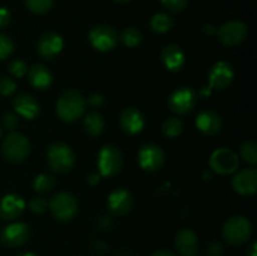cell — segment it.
<instances>
[{"instance_id":"1","label":"cell","mask_w":257,"mask_h":256,"mask_svg":"<svg viewBox=\"0 0 257 256\" xmlns=\"http://www.w3.org/2000/svg\"><path fill=\"white\" fill-rule=\"evenodd\" d=\"M85 98L77 89H67L58 98L55 112L63 122H74L85 112Z\"/></svg>"},{"instance_id":"2","label":"cell","mask_w":257,"mask_h":256,"mask_svg":"<svg viewBox=\"0 0 257 256\" xmlns=\"http://www.w3.org/2000/svg\"><path fill=\"white\" fill-rule=\"evenodd\" d=\"M252 223L245 216H232L222 226V237L228 245L240 246L247 242L252 236Z\"/></svg>"},{"instance_id":"3","label":"cell","mask_w":257,"mask_h":256,"mask_svg":"<svg viewBox=\"0 0 257 256\" xmlns=\"http://www.w3.org/2000/svg\"><path fill=\"white\" fill-rule=\"evenodd\" d=\"M47 163L52 171L59 175H64L74 166V151L64 142L52 143L47 151Z\"/></svg>"},{"instance_id":"4","label":"cell","mask_w":257,"mask_h":256,"mask_svg":"<svg viewBox=\"0 0 257 256\" xmlns=\"http://www.w3.org/2000/svg\"><path fill=\"white\" fill-rule=\"evenodd\" d=\"M2 152L5 160L12 163H20L30 153V142L27 136L20 132H10L3 141Z\"/></svg>"},{"instance_id":"5","label":"cell","mask_w":257,"mask_h":256,"mask_svg":"<svg viewBox=\"0 0 257 256\" xmlns=\"http://www.w3.org/2000/svg\"><path fill=\"white\" fill-rule=\"evenodd\" d=\"M50 212L57 218L58 221L67 222L73 220L77 216L79 210V203L77 197L70 192H57L52 196V198L48 202Z\"/></svg>"},{"instance_id":"6","label":"cell","mask_w":257,"mask_h":256,"mask_svg":"<svg viewBox=\"0 0 257 256\" xmlns=\"http://www.w3.org/2000/svg\"><path fill=\"white\" fill-rule=\"evenodd\" d=\"M98 170L103 177H114L123 168V156L114 145H104L98 152Z\"/></svg>"},{"instance_id":"7","label":"cell","mask_w":257,"mask_h":256,"mask_svg":"<svg viewBox=\"0 0 257 256\" xmlns=\"http://www.w3.org/2000/svg\"><path fill=\"white\" fill-rule=\"evenodd\" d=\"M167 104L176 114H187L192 112L197 104V93L192 87H180L171 93Z\"/></svg>"},{"instance_id":"8","label":"cell","mask_w":257,"mask_h":256,"mask_svg":"<svg viewBox=\"0 0 257 256\" xmlns=\"http://www.w3.org/2000/svg\"><path fill=\"white\" fill-rule=\"evenodd\" d=\"M88 39L92 47L99 52H110L117 47L119 37L112 27L99 24L93 27L88 33Z\"/></svg>"},{"instance_id":"9","label":"cell","mask_w":257,"mask_h":256,"mask_svg":"<svg viewBox=\"0 0 257 256\" xmlns=\"http://www.w3.org/2000/svg\"><path fill=\"white\" fill-rule=\"evenodd\" d=\"M238 156L235 151L227 147H221L213 151L210 157V167L218 175H230L237 171Z\"/></svg>"},{"instance_id":"10","label":"cell","mask_w":257,"mask_h":256,"mask_svg":"<svg viewBox=\"0 0 257 256\" xmlns=\"http://www.w3.org/2000/svg\"><path fill=\"white\" fill-rule=\"evenodd\" d=\"M248 35V28L241 20H230L221 25L217 30L220 42L226 47H236L246 40Z\"/></svg>"},{"instance_id":"11","label":"cell","mask_w":257,"mask_h":256,"mask_svg":"<svg viewBox=\"0 0 257 256\" xmlns=\"http://www.w3.org/2000/svg\"><path fill=\"white\" fill-rule=\"evenodd\" d=\"M138 163L147 172H156L165 163V151L156 143H145L138 150Z\"/></svg>"},{"instance_id":"12","label":"cell","mask_w":257,"mask_h":256,"mask_svg":"<svg viewBox=\"0 0 257 256\" xmlns=\"http://www.w3.org/2000/svg\"><path fill=\"white\" fill-rule=\"evenodd\" d=\"M208 87L211 89L223 90L232 83L235 78V69L232 64L226 60L216 62L208 70Z\"/></svg>"},{"instance_id":"13","label":"cell","mask_w":257,"mask_h":256,"mask_svg":"<svg viewBox=\"0 0 257 256\" xmlns=\"http://www.w3.org/2000/svg\"><path fill=\"white\" fill-rule=\"evenodd\" d=\"M30 237V227L25 222H13L5 226L0 233V241L5 247H19Z\"/></svg>"},{"instance_id":"14","label":"cell","mask_w":257,"mask_h":256,"mask_svg":"<svg viewBox=\"0 0 257 256\" xmlns=\"http://www.w3.org/2000/svg\"><path fill=\"white\" fill-rule=\"evenodd\" d=\"M133 203H135L133 195L123 187L113 190L107 198L108 211L110 212V215L117 216V217L127 215L132 210Z\"/></svg>"},{"instance_id":"15","label":"cell","mask_w":257,"mask_h":256,"mask_svg":"<svg viewBox=\"0 0 257 256\" xmlns=\"http://www.w3.org/2000/svg\"><path fill=\"white\" fill-rule=\"evenodd\" d=\"M63 45H64L63 38L58 33L45 32L38 39L37 52L43 59L52 60L59 55L63 49Z\"/></svg>"},{"instance_id":"16","label":"cell","mask_w":257,"mask_h":256,"mask_svg":"<svg viewBox=\"0 0 257 256\" xmlns=\"http://www.w3.org/2000/svg\"><path fill=\"white\" fill-rule=\"evenodd\" d=\"M232 188L242 196H251L257 191V170L255 167L242 168L233 175Z\"/></svg>"},{"instance_id":"17","label":"cell","mask_w":257,"mask_h":256,"mask_svg":"<svg viewBox=\"0 0 257 256\" xmlns=\"http://www.w3.org/2000/svg\"><path fill=\"white\" fill-rule=\"evenodd\" d=\"M119 125L123 132L128 135H140L146 127V118L140 109L136 107H128L120 113Z\"/></svg>"},{"instance_id":"18","label":"cell","mask_w":257,"mask_h":256,"mask_svg":"<svg viewBox=\"0 0 257 256\" xmlns=\"http://www.w3.org/2000/svg\"><path fill=\"white\" fill-rule=\"evenodd\" d=\"M25 208L24 198L17 193H9L0 200V218L13 221L19 217Z\"/></svg>"},{"instance_id":"19","label":"cell","mask_w":257,"mask_h":256,"mask_svg":"<svg viewBox=\"0 0 257 256\" xmlns=\"http://www.w3.org/2000/svg\"><path fill=\"white\" fill-rule=\"evenodd\" d=\"M195 124L197 130L205 136H215L222 128V119L217 112L212 109H206L198 113Z\"/></svg>"},{"instance_id":"20","label":"cell","mask_w":257,"mask_h":256,"mask_svg":"<svg viewBox=\"0 0 257 256\" xmlns=\"http://www.w3.org/2000/svg\"><path fill=\"white\" fill-rule=\"evenodd\" d=\"M13 107L17 114L22 115L25 119H34L40 113L39 102L29 93L18 94L13 100Z\"/></svg>"},{"instance_id":"21","label":"cell","mask_w":257,"mask_h":256,"mask_svg":"<svg viewBox=\"0 0 257 256\" xmlns=\"http://www.w3.org/2000/svg\"><path fill=\"white\" fill-rule=\"evenodd\" d=\"M161 60H162L166 69L177 73L185 67L186 55L180 45L168 44L161 52Z\"/></svg>"},{"instance_id":"22","label":"cell","mask_w":257,"mask_h":256,"mask_svg":"<svg viewBox=\"0 0 257 256\" xmlns=\"http://www.w3.org/2000/svg\"><path fill=\"white\" fill-rule=\"evenodd\" d=\"M175 247L181 256H195L198 251V237L195 231L182 228L175 237Z\"/></svg>"},{"instance_id":"23","label":"cell","mask_w":257,"mask_h":256,"mask_svg":"<svg viewBox=\"0 0 257 256\" xmlns=\"http://www.w3.org/2000/svg\"><path fill=\"white\" fill-rule=\"evenodd\" d=\"M28 79L29 83L38 90H45L53 84V74L49 70V68L44 64H37L33 65L28 70Z\"/></svg>"},{"instance_id":"24","label":"cell","mask_w":257,"mask_h":256,"mask_svg":"<svg viewBox=\"0 0 257 256\" xmlns=\"http://www.w3.org/2000/svg\"><path fill=\"white\" fill-rule=\"evenodd\" d=\"M84 130L88 135L93 136V137H98L103 133L105 127L104 118L100 113L98 112H90L85 115L84 118Z\"/></svg>"},{"instance_id":"25","label":"cell","mask_w":257,"mask_h":256,"mask_svg":"<svg viewBox=\"0 0 257 256\" xmlns=\"http://www.w3.org/2000/svg\"><path fill=\"white\" fill-rule=\"evenodd\" d=\"M173 24H175V20L171 15L165 14V13H158V14L153 15L152 19L150 22L151 30L157 34H163V33H167L172 29Z\"/></svg>"},{"instance_id":"26","label":"cell","mask_w":257,"mask_h":256,"mask_svg":"<svg viewBox=\"0 0 257 256\" xmlns=\"http://www.w3.org/2000/svg\"><path fill=\"white\" fill-rule=\"evenodd\" d=\"M55 185H57V180L54 176L49 175V173H40V175L35 176L34 181H33V188L39 193L50 192L55 187Z\"/></svg>"},{"instance_id":"27","label":"cell","mask_w":257,"mask_h":256,"mask_svg":"<svg viewBox=\"0 0 257 256\" xmlns=\"http://www.w3.org/2000/svg\"><path fill=\"white\" fill-rule=\"evenodd\" d=\"M183 128H185V123L181 118L170 117L163 122L162 132L166 137L176 138L183 132Z\"/></svg>"},{"instance_id":"28","label":"cell","mask_w":257,"mask_h":256,"mask_svg":"<svg viewBox=\"0 0 257 256\" xmlns=\"http://www.w3.org/2000/svg\"><path fill=\"white\" fill-rule=\"evenodd\" d=\"M118 37L122 40L123 44L128 48L137 47V45H140L141 42H142V34H141L140 30L136 29V28L133 27L125 28Z\"/></svg>"},{"instance_id":"29","label":"cell","mask_w":257,"mask_h":256,"mask_svg":"<svg viewBox=\"0 0 257 256\" xmlns=\"http://www.w3.org/2000/svg\"><path fill=\"white\" fill-rule=\"evenodd\" d=\"M240 156L245 162L255 166L257 163V145L255 141H246L240 147Z\"/></svg>"},{"instance_id":"30","label":"cell","mask_w":257,"mask_h":256,"mask_svg":"<svg viewBox=\"0 0 257 256\" xmlns=\"http://www.w3.org/2000/svg\"><path fill=\"white\" fill-rule=\"evenodd\" d=\"M28 9L35 14H45L53 7L54 0H24Z\"/></svg>"},{"instance_id":"31","label":"cell","mask_w":257,"mask_h":256,"mask_svg":"<svg viewBox=\"0 0 257 256\" xmlns=\"http://www.w3.org/2000/svg\"><path fill=\"white\" fill-rule=\"evenodd\" d=\"M8 70L15 78H23L28 73V65L22 59H13L8 65Z\"/></svg>"},{"instance_id":"32","label":"cell","mask_w":257,"mask_h":256,"mask_svg":"<svg viewBox=\"0 0 257 256\" xmlns=\"http://www.w3.org/2000/svg\"><path fill=\"white\" fill-rule=\"evenodd\" d=\"M14 52V43L8 35L0 34V60L7 59Z\"/></svg>"},{"instance_id":"33","label":"cell","mask_w":257,"mask_h":256,"mask_svg":"<svg viewBox=\"0 0 257 256\" xmlns=\"http://www.w3.org/2000/svg\"><path fill=\"white\" fill-rule=\"evenodd\" d=\"M17 90V83L9 77H0V94L10 97Z\"/></svg>"},{"instance_id":"34","label":"cell","mask_w":257,"mask_h":256,"mask_svg":"<svg viewBox=\"0 0 257 256\" xmlns=\"http://www.w3.org/2000/svg\"><path fill=\"white\" fill-rule=\"evenodd\" d=\"M29 210L34 213H43L47 211L48 208V202L44 197L42 196H35V197H32L29 200Z\"/></svg>"},{"instance_id":"35","label":"cell","mask_w":257,"mask_h":256,"mask_svg":"<svg viewBox=\"0 0 257 256\" xmlns=\"http://www.w3.org/2000/svg\"><path fill=\"white\" fill-rule=\"evenodd\" d=\"M2 124H3V128H5V130L9 131V132L15 131V128H17L18 124H19V118H18V114H15V113L13 112L4 113L2 118Z\"/></svg>"},{"instance_id":"36","label":"cell","mask_w":257,"mask_h":256,"mask_svg":"<svg viewBox=\"0 0 257 256\" xmlns=\"http://www.w3.org/2000/svg\"><path fill=\"white\" fill-rule=\"evenodd\" d=\"M163 7L172 13H181L187 7L188 0H161Z\"/></svg>"},{"instance_id":"37","label":"cell","mask_w":257,"mask_h":256,"mask_svg":"<svg viewBox=\"0 0 257 256\" xmlns=\"http://www.w3.org/2000/svg\"><path fill=\"white\" fill-rule=\"evenodd\" d=\"M206 256H222L225 252V247L220 241H211L207 246H206Z\"/></svg>"},{"instance_id":"38","label":"cell","mask_w":257,"mask_h":256,"mask_svg":"<svg viewBox=\"0 0 257 256\" xmlns=\"http://www.w3.org/2000/svg\"><path fill=\"white\" fill-rule=\"evenodd\" d=\"M85 102L89 105H92V107L98 108L102 107V105L104 104V98H103V95L99 94V93H92V94L87 98Z\"/></svg>"},{"instance_id":"39","label":"cell","mask_w":257,"mask_h":256,"mask_svg":"<svg viewBox=\"0 0 257 256\" xmlns=\"http://www.w3.org/2000/svg\"><path fill=\"white\" fill-rule=\"evenodd\" d=\"M10 19H12V15L4 8H0V29L8 27V24L10 23Z\"/></svg>"},{"instance_id":"40","label":"cell","mask_w":257,"mask_h":256,"mask_svg":"<svg viewBox=\"0 0 257 256\" xmlns=\"http://www.w3.org/2000/svg\"><path fill=\"white\" fill-rule=\"evenodd\" d=\"M112 220L109 217H105V216H102L98 220V226H99L100 230H109L112 227Z\"/></svg>"},{"instance_id":"41","label":"cell","mask_w":257,"mask_h":256,"mask_svg":"<svg viewBox=\"0 0 257 256\" xmlns=\"http://www.w3.org/2000/svg\"><path fill=\"white\" fill-rule=\"evenodd\" d=\"M151 256H178L177 253L173 252L172 250H168V248H160V250H156L151 253Z\"/></svg>"},{"instance_id":"42","label":"cell","mask_w":257,"mask_h":256,"mask_svg":"<svg viewBox=\"0 0 257 256\" xmlns=\"http://www.w3.org/2000/svg\"><path fill=\"white\" fill-rule=\"evenodd\" d=\"M99 181H100L99 173H90V175L87 177V182L89 183L90 186L98 185V183H99Z\"/></svg>"},{"instance_id":"43","label":"cell","mask_w":257,"mask_h":256,"mask_svg":"<svg viewBox=\"0 0 257 256\" xmlns=\"http://www.w3.org/2000/svg\"><path fill=\"white\" fill-rule=\"evenodd\" d=\"M93 246H94L95 251H97L98 253H104L105 251H108V246L105 245L104 242H102V241H95V242L93 243Z\"/></svg>"},{"instance_id":"44","label":"cell","mask_w":257,"mask_h":256,"mask_svg":"<svg viewBox=\"0 0 257 256\" xmlns=\"http://www.w3.org/2000/svg\"><path fill=\"white\" fill-rule=\"evenodd\" d=\"M247 256H257V242L256 241H252L250 243V246L247 247V251H246Z\"/></svg>"},{"instance_id":"45","label":"cell","mask_w":257,"mask_h":256,"mask_svg":"<svg viewBox=\"0 0 257 256\" xmlns=\"http://www.w3.org/2000/svg\"><path fill=\"white\" fill-rule=\"evenodd\" d=\"M212 93V89L210 87H202L200 89V97L201 98H208Z\"/></svg>"},{"instance_id":"46","label":"cell","mask_w":257,"mask_h":256,"mask_svg":"<svg viewBox=\"0 0 257 256\" xmlns=\"http://www.w3.org/2000/svg\"><path fill=\"white\" fill-rule=\"evenodd\" d=\"M203 32L207 35H212L216 33V28L213 27V25H205V27H203Z\"/></svg>"},{"instance_id":"47","label":"cell","mask_w":257,"mask_h":256,"mask_svg":"<svg viewBox=\"0 0 257 256\" xmlns=\"http://www.w3.org/2000/svg\"><path fill=\"white\" fill-rule=\"evenodd\" d=\"M213 177V171H205L203 172V180H211Z\"/></svg>"},{"instance_id":"48","label":"cell","mask_w":257,"mask_h":256,"mask_svg":"<svg viewBox=\"0 0 257 256\" xmlns=\"http://www.w3.org/2000/svg\"><path fill=\"white\" fill-rule=\"evenodd\" d=\"M19 256H38L37 253H34V252H24V253H22V255H19Z\"/></svg>"},{"instance_id":"49","label":"cell","mask_w":257,"mask_h":256,"mask_svg":"<svg viewBox=\"0 0 257 256\" xmlns=\"http://www.w3.org/2000/svg\"><path fill=\"white\" fill-rule=\"evenodd\" d=\"M114 2H117V3H128V2H131V0H114Z\"/></svg>"},{"instance_id":"50","label":"cell","mask_w":257,"mask_h":256,"mask_svg":"<svg viewBox=\"0 0 257 256\" xmlns=\"http://www.w3.org/2000/svg\"><path fill=\"white\" fill-rule=\"evenodd\" d=\"M2 137H3V128L2 125H0V140H2Z\"/></svg>"}]
</instances>
